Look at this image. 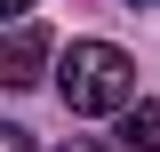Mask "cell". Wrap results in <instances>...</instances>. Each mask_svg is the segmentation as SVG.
I'll list each match as a JSON object with an SVG mask.
<instances>
[{"label": "cell", "instance_id": "6da1fadb", "mask_svg": "<svg viewBox=\"0 0 160 152\" xmlns=\"http://www.w3.org/2000/svg\"><path fill=\"white\" fill-rule=\"evenodd\" d=\"M56 88L72 112H128V96H136V64H128V48H112V40H72L56 64Z\"/></svg>", "mask_w": 160, "mask_h": 152}, {"label": "cell", "instance_id": "7a4b0ae2", "mask_svg": "<svg viewBox=\"0 0 160 152\" xmlns=\"http://www.w3.org/2000/svg\"><path fill=\"white\" fill-rule=\"evenodd\" d=\"M48 56H56V40L40 32V24H16V32L0 40V80H8V88H32V80L48 72Z\"/></svg>", "mask_w": 160, "mask_h": 152}, {"label": "cell", "instance_id": "3957f363", "mask_svg": "<svg viewBox=\"0 0 160 152\" xmlns=\"http://www.w3.org/2000/svg\"><path fill=\"white\" fill-rule=\"evenodd\" d=\"M120 144L128 152H160V104H128L120 112Z\"/></svg>", "mask_w": 160, "mask_h": 152}, {"label": "cell", "instance_id": "277c9868", "mask_svg": "<svg viewBox=\"0 0 160 152\" xmlns=\"http://www.w3.org/2000/svg\"><path fill=\"white\" fill-rule=\"evenodd\" d=\"M0 152H32V136H24V128H8V120H0Z\"/></svg>", "mask_w": 160, "mask_h": 152}, {"label": "cell", "instance_id": "5b68a950", "mask_svg": "<svg viewBox=\"0 0 160 152\" xmlns=\"http://www.w3.org/2000/svg\"><path fill=\"white\" fill-rule=\"evenodd\" d=\"M24 8H32V0H0V24H16V16H24Z\"/></svg>", "mask_w": 160, "mask_h": 152}, {"label": "cell", "instance_id": "8992f818", "mask_svg": "<svg viewBox=\"0 0 160 152\" xmlns=\"http://www.w3.org/2000/svg\"><path fill=\"white\" fill-rule=\"evenodd\" d=\"M56 152H96V144H56Z\"/></svg>", "mask_w": 160, "mask_h": 152}, {"label": "cell", "instance_id": "52a82bcc", "mask_svg": "<svg viewBox=\"0 0 160 152\" xmlns=\"http://www.w3.org/2000/svg\"><path fill=\"white\" fill-rule=\"evenodd\" d=\"M128 8H152V0H128Z\"/></svg>", "mask_w": 160, "mask_h": 152}]
</instances>
